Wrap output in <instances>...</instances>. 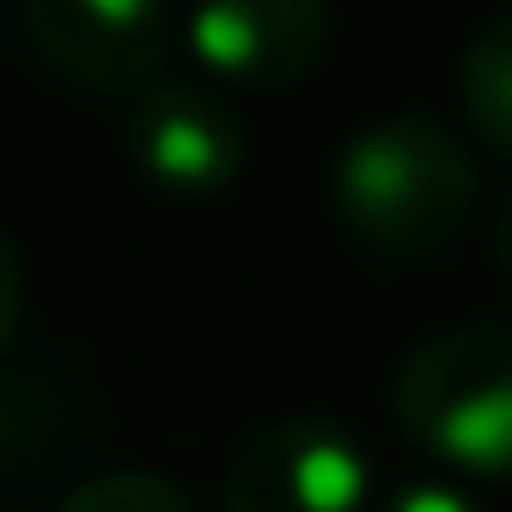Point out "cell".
<instances>
[{
	"mask_svg": "<svg viewBox=\"0 0 512 512\" xmlns=\"http://www.w3.org/2000/svg\"><path fill=\"white\" fill-rule=\"evenodd\" d=\"M474 156L441 117L396 111L363 124L331 163V208L376 260H441L474 214Z\"/></svg>",
	"mask_w": 512,
	"mask_h": 512,
	"instance_id": "obj_1",
	"label": "cell"
},
{
	"mask_svg": "<svg viewBox=\"0 0 512 512\" xmlns=\"http://www.w3.org/2000/svg\"><path fill=\"white\" fill-rule=\"evenodd\" d=\"M396 428L441 467L512 474V325L441 331L396 370Z\"/></svg>",
	"mask_w": 512,
	"mask_h": 512,
	"instance_id": "obj_2",
	"label": "cell"
},
{
	"mask_svg": "<svg viewBox=\"0 0 512 512\" xmlns=\"http://www.w3.org/2000/svg\"><path fill=\"white\" fill-rule=\"evenodd\" d=\"M39 65L85 91H150L182 39V20L156 0H33L20 13Z\"/></svg>",
	"mask_w": 512,
	"mask_h": 512,
	"instance_id": "obj_3",
	"label": "cell"
},
{
	"mask_svg": "<svg viewBox=\"0 0 512 512\" xmlns=\"http://www.w3.org/2000/svg\"><path fill=\"white\" fill-rule=\"evenodd\" d=\"M370 461L357 435L325 415L273 422L227 467V512H363Z\"/></svg>",
	"mask_w": 512,
	"mask_h": 512,
	"instance_id": "obj_4",
	"label": "cell"
},
{
	"mask_svg": "<svg viewBox=\"0 0 512 512\" xmlns=\"http://www.w3.org/2000/svg\"><path fill=\"white\" fill-rule=\"evenodd\" d=\"M130 156L163 195H221L247 169V124L214 85L163 78L130 104Z\"/></svg>",
	"mask_w": 512,
	"mask_h": 512,
	"instance_id": "obj_5",
	"label": "cell"
},
{
	"mask_svg": "<svg viewBox=\"0 0 512 512\" xmlns=\"http://www.w3.org/2000/svg\"><path fill=\"white\" fill-rule=\"evenodd\" d=\"M331 26L338 20L318 0H208L182 20V46L221 85L279 91L325 59Z\"/></svg>",
	"mask_w": 512,
	"mask_h": 512,
	"instance_id": "obj_6",
	"label": "cell"
},
{
	"mask_svg": "<svg viewBox=\"0 0 512 512\" xmlns=\"http://www.w3.org/2000/svg\"><path fill=\"white\" fill-rule=\"evenodd\" d=\"M461 111L487 150L512 156V7L493 13L461 52Z\"/></svg>",
	"mask_w": 512,
	"mask_h": 512,
	"instance_id": "obj_7",
	"label": "cell"
},
{
	"mask_svg": "<svg viewBox=\"0 0 512 512\" xmlns=\"http://www.w3.org/2000/svg\"><path fill=\"white\" fill-rule=\"evenodd\" d=\"M59 512H188V500L175 480L150 474V467H111L65 493Z\"/></svg>",
	"mask_w": 512,
	"mask_h": 512,
	"instance_id": "obj_8",
	"label": "cell"
},
{
	"mask_svg": "<svg viewBox=\"0 0 512 512\" xmlns=\"http://www.w3.org/2000/svg\"><path fill=\"white\" fill-rule=\"evenodd\" d=\"M383 512H480V506L461 487H448V480H409L402 493L383 500Z\"/></svg>",
	"mask_w": 512,
	"mask_h": 512,
	"instance_id": "obj_9",
	"label": "cell"
},
{
	"mask_svg": "<svg viewBox=\"0 0 512 512\" xmlns=\"http://www.w3.org/2000/svg\"><path fill=\"white\" fill-rule=\"evenodd\" d=\"M20 299H26V273H20V253H13V240L0 234V350H7L13 325H20Z\"/></svg>",
	"mask_w": 512,
	"mask_h": 512,
	"instance_id": "obj_10",
	"label": "cell"
},
{
	"mask_svg": "<svg viewBox=\"0 0 512 512\" xmlns=\"http://www.w3.org/2000/svg\"><path fill=\"white\" fill-rule=\"evenodd\" d=\"M493 253H500V279L512 286V188L500 201V221H493Z\"/></svg>",
	"mask_w": 512,
	"mask_h": 512,
	"instance_id": "obj_11",
	"label": "cell"
},
{
	"mask_svg": "<svg viewBox=\"0 0 512 512\" xmlns=\"http://www.w3.org/2000/svg\"><path fill=\"white\" fill-rule=\"evenodd\" d=\"M13 428H20V402H13V396H7V389H0V441H7V435H13Z\"/></svg>",
	"mask_w": 512,
	"mask_h": 512,
	"instance_id": "obj_12",
	"label": "cell"
}]
</instances>
